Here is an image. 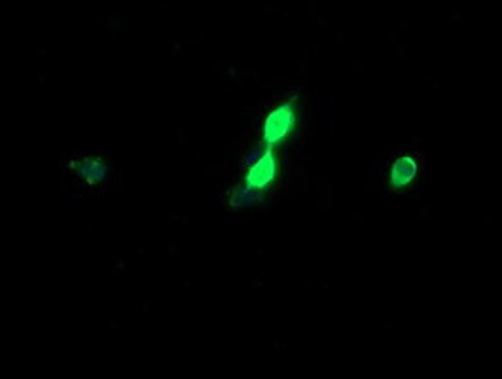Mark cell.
<instances>
[{
    "label": "cell",
    "instance_id": "2",
    "mask_svg": "<svg viewBox=\"0 0 502 379\" xmlns=\"http://www.w3.org/2000/svg\"><path fill=\"white\" fill-rule=\"evenodd\" d=\"M275 171H277V164H275V157L271 154V150L267 148L256 164L252 165L251 171L247 175V186H251L252 190H262L266 188L271 180L275 179Z\"/></svg>",
    "mask_w": 502,
    "mask_h": 379
},
{
    "label": "cell",
    "instance_id": "5",
    "mask_svg": "<svg viewBox=\"0 0 502 379\" xmlns=\"http://www.w3.org/2000/svg\"><path fill=\"white\" fill-rule=\"evenodd\" d=\"M81 175L89 180H101L104 177V164L101 162H89L81 167Z\"/></svg>",
    "mask_w": 502,
    "mask_h": 379
},
{
    "label": "cell",
    "instance_id": "3",
    "mask_svg": "<svg viewBox=\"0 0 502 379\" xmlns=\"http://www.w3.org/2000/svg\"><path fill=\"white\" fill-rule=\"evenodd\" d=\"M415 173H417V164H415V159L412 157H400L398 162L394 164L392 167V175H391V182L394 188H404L409 182V180L414 179Z\"/></svg>",
    "mask_w": 502,
    "mask_h": 379
},
{
    "label": "cell",
    "instance_id": "4",
    "mask_svg": "<svg viewBox=\"0 0 502 379\" xmlns=\"http://www.w3.org/2000/svg\"><path fill=\"white\" fill-rule=\"evenodd\" d=\"M256 201V190H252L251 186H244L241 190H237L235 197H233V205L235 207H247L252 205Z\"/></svg>",
    "mask_w": 502,
    "mask_h": 379
},
{
    "label": "cell",
    "instance_id": "1",
    "mask_svg": "<svg viewBox=\"0 0 502 379\" xmlns=\"http://www.w3.org/2000/svg\"><path fill=\"white\" fill-rule=\"evenodd\" d=\"M294 126V110H292V104H281L277 106L269 116H267L266 124H264V142L266 144H275L281 139H284L290 129Z\"/></svg>",
    "mask_w": 502,
    "mask_h": 379
}]
</instances>
